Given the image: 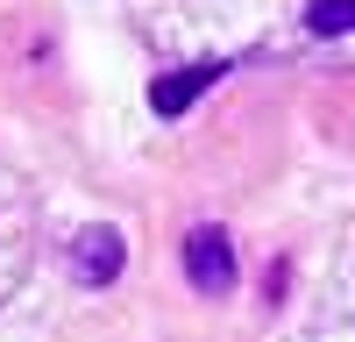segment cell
Wrapping results in <instances>:
<instances>
[{
  "mask_svg": "<svg viewBox=\"0 0 355 342\" xmlns=\"http://www.w3.org/2000/svg\"><path fill=\"white\" fill-rule=\"evenodd\" d=\"M185 278L199 285V293H234V243H227V228H192L185 236Z\"/></svg>",
  "mask_w": 355,
  "mask_h": 342,
  "instance_id": "6da1fadb",
  "label": "cell"
},
{
  "mask_svg": "<svg viewBox=\"0 0 355 342\" xmlns=\"http://www.w3.org/2000/svg\"><path fill=\"white\" fill-rule=\"evenodd\" d=\"M220 72H227L220 57H206V65H178L171 79H157V86H150V107L164 114V122H178V114H185V107H192V100H199V93H206V86H214Z\"/></svg>",
  "mask_w": 355,
  "mask_h": 342,
  "instance_id": "7a4b0ae2",
  "label": "cell"
},
{
  "mask_svg": "<svg viewBox=\"0 0 355 342\" xmlns=\"http://www.w3.org/2000/svg\"><path fill=\"white\" fill-rule=\"evenodd\" d=\"M71 264H78L85 285H107L114 271H121V236H114V228H85L78 250H71Z\"/></svg>",
  "mask_w": 355,
  "mask_h": 342,
  "instance_id": "3957f363",
  "label": "cell"
},
{
  "mask_svg": "<svg viewBox=\"0 0 355 342\" xmlns=\"http://www.w3.org/2000/svg\"><path fill=\"white\" fill-rule=\"evenodd\" d=\"M313 36H355V0H306Z\"/></svg>",
  "mask_w": 355,
  "mask_h": 342,
  "instance_id": "277c9868",
  "label": "cell"
}]
</instances>
